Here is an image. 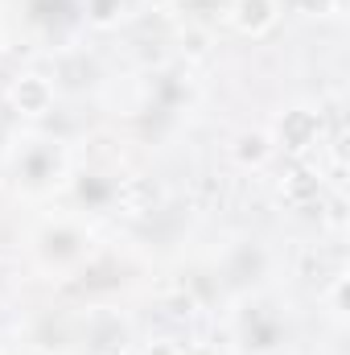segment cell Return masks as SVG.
<instances>
[{
	"label": "cell",
	"mask_w": 350,
	"mask_h": 355,
	"mask_svg": "<svg viewBox=\"0 0 350 355\" xmlns=\"http://www.w3.org/2000/svg\"><path fill=\"white\" fill-rule=\"evenodd\" d=\"M231 21H235L239 33L260 37V33H268V29L276 25V4H272V0H235Z\"/></svg>",
	"instance_id": "cell-1"
},
{
	"label": "cell",
	"mask_w": 350,
	"mask_h": 355,
	"mask_svg": "<svg viewBox=\"0 0 350 355\" xmlns=\"http://www.w3.org/2000/svg\"><path fill=\"white\" fill-rule=\"evenodd\" d=\"M12 103H17V112H25V116H42V112H50V103H54V87H50L42 75H21V79L12 83Z\"/></svg>",
	"instance_id": "cell-2"
},
{
	"label": "cell",
	"mask_w": 350,
	"mask_h": 355,
	"mask_svg": "<svg viewBox=\"0 0 350 355\" xmlns=\"http://www.w3.org/2000/svg\"><path fill=\"white\" fill-rule=\"evenodd\" d=\"M313 137H317V120H313L309 112H288V116L280 120V141H284L288 149H305Z\"/></svg>",
	"instance_id": "cell-3"
},
{
	"label": "cell",
	"mask_w": 350,
	"mask_h": 355,
	"mask_svg": "<svg viewBox=\"0 0 350 355\" xmlns=\"http://www.w3.org/2000/svg\"><path fill=\"white\" fill-rule=\"evenodd\" d=\"M268 153H272V145H268V137H264V132H243V137H239L235 157H239L243 166H260Z\"/></svg>",
	"instance_id": "cell-4"
},
{
	"label": "cell",
	"mask_w": 350,
	"mask_h": 355,
	"mask_svg": "<svg viewBox=\"0 0 350 355\" xmlns=\"http://www.w3.org/2000/svg\"><path fill=\"white\" fill-rule=\"evenodd\" d=\"M284 198H288L293 207H309V202L317 198V182L309 174H293L284 182Z\"/></svg>",
	"instance_id": "cell-5"
},
{
	"label": "cell",
	"mask_w": 350,
	"mask_h": 355,
	"mask_svg": "<svg viewBox=\"0 0 350 355\" xmlns=\"http://www.w3.org/2000/svg\"><path fill=\"white\" fill-rule=\"evenodd\" d=\"M116 8H120V0H95V4H91V17H95L99 25H107V21L116 17Z\"/></svg>",
	"instance_id": "cell-6"
},
{
	"label": "cell",
	"mask_w": 350,
	"mask_h": 355,
	"mask_svg": "<svg viewBox=\"0 0 350 355\" xmlns=\"http://www.w3.org/2000/svg\"><path fill=\"white\" fill-rule=\"evenodd\" d=\"M305 12H334V0H301Z\"/></svg>",
	"instance_id": "cell-7"
},
{
	"label": "cell",
	"mask_w": 350,
	"mask_h": 355,
	"mask_svg": "<svg viewBox=\"0 0 350 355\" xmlns=\"http://www.w3.org/2000/svg\"><path fill=\"white\" fill-rule=\"evenodd\" d=\"M157 4H169V0H157Z\"/></svg>",
	"instance_id": "cell-8"
}]
</instances>
